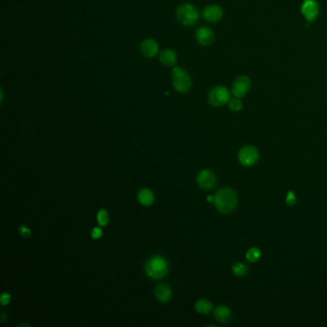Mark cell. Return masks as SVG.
Wrapping results in <instances>:
<instances>
[{"mask_svg": "<svg viewBox=\"0 0 327 327\" xmlns=\"http://www.w3.org/2000/svg\"><path fill=\"white\" fill-rule=\"evenodd\" d=\"M213 203L218 211L227 214L236 208L238 205V198L234 190L231 188H222L214 196Z\"/></svg>", "mask_w": 327, "mask_h": 327, "instance_id": "6da1fadb", "label": "cell"}, {"mask_svg": "<svg viewBox=\"0 0 327 327\" xmlns=\"http://www.w3.org/2000/svg\"><path fill=\"white\" fill-rule=\"evenodd\" d=\"M168 270L167 261L160 255L153 256L146 262V275L152 279L163 278L168 274Z\"/></svg>", "mask_w": 327, "mask_h": 327, "instance_id": "7a4b0ae2", "label": "cell"}, {"mask_svg": "<svg viewBox=\"0 0 327 327\" xmlns=\"http://www.w3.org/2000/svg\"><path fill=\"white\" fill-rule=\"evenodd\" d=\"M176 16L178 20L184 26H192L196 24L200 18L198 9L190 3H184L179 6L176 11Z\"/></svg>", "mask_w": 327, "mask_h": 327, "instance_id": "3957f363", "label": "cell"}, {"mask_svg": "<svg viewBox=\"0 0 327 327\" xmlns=\"http://www.w3.org/2000/svg\"><path fill=\"white\" fill-rule=\"evenodd\" d=\"M173 86L176 91L186 93L192 87V79L186 70L182 68H175L172 71Z\"/></svg>", "mask_w": 327, "mask_h": 327, "instance_id": "277c9868", "label": "cell"}, {"mask_svg": "<svg viewBox=\"0 0 327 327\" xmlns=\"http://www.w3.org/2000/svg\"><path fill=\"white\" fill-rule=\"evenodd\" d=\"M207 99L210 105L214 107H221L228 103L230 100V93L225 86H217L209 91Z\"/></svg>", "mask_w": 327, "mask_h": 327, "instance_id": "5b68a950", "label": "cell"}, {"mask_svg": "<svg viewBox=\"0 0 327 327\" xmlns=\"http://www.w3.org/2000/svg\"><path fill=\"white\" fill-rule=\"evenodd\" d=\"M258 151L254 146H245L239 151L238 154V160L245 167L254 166L258 161Z\"/></svg>", "mask_w": 327, "mask_h": 327, "instance_id": "8992f818", "label": "cell"}, {"mask_svg": "<svg viewBox=\"0 0 327 327\" xmlns=\"http://www.w3.org/2000/svg\"><path fill=\"white\" fill-rule=\"evenodd\" d=\"M252 86V81L248 76L241 75L234 81L231 88V92L234 97L243 98L245 97Z\"/></svg>", "mask_w": 327, "mask_h": 327, "instance_id": "52a82bcc", "label": "cell"}, {"mask_svg": "<svg viewBox=\"0 0 327 327\" xmlns=\"http://www.w3.org/2000/svg\"><path fill=\"white\" fill-rule=\"evenodd\" d=\"M197 183L204 190H211L217 184V178L211 170H203L197 176Z\"/></svg>", "mask_w": 327, "mask_h": 327, "instance_id": "ba28073f", "label": "cell"}, {"mask_svg": "<svg viewBox=\"0 0 327 327\" xmlns=\"http://www.w3.org/2000/svg\"><path fill=\"white\" fill-rule=\"evenodd\" d=\"M300 11L308 22H313L320 13L319 4L316 0H304Z\"/></svg>", "mask_w": 327, "mask_h": 327, "instance_id": "9c48e42d", "label": "cell"}, {"mask_svg": "<svg viewBox=\"0 0 327 327\" xmlns=\"http://www.w3.org/2000/svg\"><path fill=\"white\" fill-rule=\"evenodd\" d=\"M196 39L198 43L201 44L202 46H209L213 43L215 39V35L209 27L204 26L198 29L196 33Z\"/></svg>", "mask_w": 327, "mask_h": 327, "instance_id": "30bf717a", "label": "cell"}, {"mask_svg": "<svg viewBox=\"0 0 327 327\" xmlns=\"http://www.w3.org/2000/svg\"><path fill=\"white\" fill-rule=\"evenodd\" d=\"M203 17L208 22H218L223 17V9L219 5H209L204 9Z\"/></svg>", "mask_w": 327, "mask_h": 327, "instance_id": "8fae6325", "label": "cell"}, {"mask_svg": "<svg viewBox=\"0 0 327 327\" xmlns=\"http://www.w3.org/2000/svg\"><path fill=\"white\" fill-rule=\"evenodd\" d=\"M140 52L145 58H154L158 53V44L153 38H146L140 44Z\"/></svg>", "mask_w": 327, "mask_h": 327, "instance_id": "7c38bea8", "label": "cell"}, {"mask_svg": "<svg viewBox=\"0 0 327 327\" xmlns=\"http://www.w3.org/2000/svg\"><path fill=\"white\" fill-rule=\"evenodd\" d=\"M159 62L165 67H174L177 63V53L172 49H164L159 53Z\"/></svg>", "mask_w": 327, "mask_h": 327, "instance_id": "4fadbf2b", "label": "cell"}, {"mask_svg": "<svg viewBox=\"0 0 327 327\" xmlns=\"http://www.w3.org/2000/svg\"><path fill=\"white\" fill-rule=\"evenodd\" d=\"M155 298L162 303H166L172 297V291L169 285L167 284H159L155 290Z\"/></svg>", "mask_w": 327, "mask_h": 327, "instance_id": "5bb4252c", "label": "cell"}, {"mask_svg": "<svg viewBox=\"0 0 327 327\" xmlns=\"http://www.w3.org/2000/svg\"><path fill=\"white\" fill-rule=\"evenodd\" d=\"M214 317L219 323L226 324L230 321V319L232 317V313H231L229 308L221 305L214 310Z\"/></svg>", "mask_w": 327, "mask_h": 327, "instance_id": "9a60e30c", "label": "cell"}, {"mask_svg": "<svg viewBox=\"0 0 327 327\" xmlns=\"http://www.w3.org/2000/svg\"><path fill=\"white\" fill-rule=\"evenodd\" d=\"M138 202L144 206V207H150L153 205L154 201H155V197H154V194L151 190L149 189H141L138 193Z\"/></svg>", "mask_w": 327, "mask_h": 327, "instance_id": "2e32d148", "label": "cell"}, {"mask_svg": "<svg viewBox=\"0 0 327 327\" xmlns=\"http://www.w3.org/2000/svg\"><path fill=\"white\" fill-rule=\"evenodd\" d=\"M195 309L199 314L208 315L212 311L213 307H212V304H211L210 301H208L207 299H200L196 302Z\"/></svg>", "mask_w": 327, "mask_h": 327, "instance_id": "e0dca14e", "label": "cell"}, {"mask_svg": "<svg viewBox=\"0 0 327 327\" xmlns=\"http://www.w3.org/2000/svg\"><path fill=\"white\" fill-rule=\"evenodd\" d=\"M232 273L237 276H244L248 273V267L244 263H241V262L235 263L232 266Z\"/></svg>", "mask_w": 327, "mask_h": 327, "instance_id": "ac0fdd59", "label": "cell"}, {"mask_svg": "<svg viewBox=\"0 0 327 327\" xmlns=\"http://www.w3.org/2000/svg\"><path fill=\"white\" fill-rule=\"evenodd\" d=\"M260 257H261V252L258 248H252L246 254L247 260L251 263H255L256 261H258Z\"/></svg>", "mask_w": 327, "mask_h": 327, "instance_id": "d6986e66", "label": "cell"}, {"mask_svg": "<svg viewBox=\"0 0 327 327\" xmlns=\"http://www.w3.org/2000/svg\"><path fill=\"white\" fill-rule=\"evenodd\" d=\"M228 107L232 111H240L243 109V103L240 100V98H232L228 101Z\"/></svg>", "mask_w": 327, "mask_h": 327, "instance_id": "ffe728a7", "label": "cell"}, {"mask_svg": "<svg viewBox=\"0 0 327 327\" xmlns=\"http://www.w3.org/2000/svg\"><path fill=\"white\" fill-rule=\"evenodd\" d=\"M97 221H98V224L101 226H105V225L108 224V223H109V214H108L107 210H105V209L99 210V212L97 214Z\"/></svg>", "mask_w": 327, "mask_h": 327, "instance_id": "44dd1931", "label": "cell"}, {"mask_svg": "<svg viewBox=\"0 0 327 327\" xmlns=\"http://www.w3.org/2000/svg\"><path fill=\"white\" fill-rule=\"evenodd\" d=\"M295 202H296V198H295L294 193L293 191L288 192L287 197H286V204L288 206H293L295 204Z\"/></svg>", "mask_w": 327, "mask_h": 327, "instance_id": "7402d4cb", "label": "cell"}, {"mask_svg": "<svg viewBox=\"0 0 327 327\" xmlns=\"http://www.w3.org/2000/svg\"><path fill=\"white\" fill-rule=\"evenodd\" d=\"M102 234H103V231L100 227H95L91 231V237L93 239H99L102 236Z\"/></svg>", "mask_w": 327, "mask_h": 327, "instance_id": "603a6c76", "label": "cell"}, {"mask_svg": "<svg viewBox=\"0 0 327 327\" xmlns=\"http://www.w3.org/2000/svg\"><path fill=\"white\" fill-rule=\"evenodd\" d=\"M11 300V295L7 293H4L1 294V303L2 305H7Z\"/></svg>", "mask_w": 327, "mask_h": 327, "instance_id": "cb8c5ba5", "label": "cell"}, {"mask_svg": "<svg viewBox=\"0 0 327 327\" xmlns=\"http://www.w3.org/2000/svg\"><path fill=\"white\" fill-rule=\"evenodd\" d=\"M19 231H20L21 235H22V236H24V237H29V236H30V234H31V231H30V229H29L28 227H26V226H21V227H20V229H19Z\"/></svg>", "mask_w": 327, "mask_h": 327, "instance_id": "d4e9b609", "label": "cell"}]
</instances>
